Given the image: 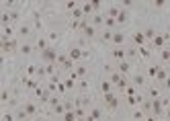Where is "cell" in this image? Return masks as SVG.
Instances as JSON below:
<instances>
[{"mask_svg": "<svg viewBox=\"0 0 170 121\" xmlns=\"http://www.w3.org/2000/svg\"><path fill=\"white\" fill-rule=\"evenodd\" d=\"M0 99H2V103H6V101H8V90H6V88L2 90V94H0Z\"/></svg>", "mask_w": 170, "mask_h": 121, "instance_id": "obj_28", "label": "cell"}, {"mask_svg": "<svg viewBox=\"0 0 170 121\" xmlns=\"http://www.w3.org/2000/svg\"><path fill=\"white\" fill-rule=\"evenodd\" d=\"M37 47H39V49H41V51H45V49H47V41H45V39H43V37H41V39L39 41H37Z\"/></svg>", "mask_w": 170, "mask_h": 121, "instance_id": "obj_20", "label": "cell"}, {"mask_svg": "<svg viewBox=\"0 0 170 121\" xmlns=\"http://www.w3.org/2000/svg\"><path fill=\"white\" fill-rule=\"evenodd\" d=\"M84 74H86V68L84 66H80L78 70H76V76H84Z\"/></svg>", "mask_w": 170, "mask_h": 121, "instance_id": "obj_29", "label": "cell"}, {"mask_svg": "<svg viewBox=\"0 0 170 121\" xmlns=\"http://www.w3.org/2000/svg\"><path fill=\"white\" fill-rule=\"evenodd\" d=\"M133 41H135V43H139V45H142L143 41H146V35H143V33H135V35H133Z\"/></svg>", "mask_w": 170, "mask_h": 121, "instance_id": "obj_18", "label": "cell"}, {"mask_svg": "<svg viewBox=\"0 0 170 121\" xmlns=\"http://www.w3.org/2000/svg\"><path fill=\"white\" fill-rule=\"evenodd\" d=\"M31 33V29L27 27V25H23V27H19V35H29Z\"/></svg>", "mask_w": 170, "mask_h": 121, "instance_id": "obj_21", "label": "cell"}, {"mask_svg": "<svg viewBox=\"0 0 170 121\" xmlns=\"http://www.w3.org/2000/svg\"><path fill=\"white\" fill-rule=\"evenodd\" d=\"M80 88H82V90H86V88H88V82L82 80V82H80Z\"/></svg>", "mask_w": 170, "mask_h": 121, "instance_id": "obj_36", "label": "cell"}, {"mask_svg": "<svg viewBox=\"0 0 170 121\" xmlns=\"http://www.w3.org/2000/svg\"><path fill=\"white\" fill-rule=\"evenodd\" d=\"M80 29H82V33L86 35V37H94V35H96V29L92 27V25H88L86 21H82V23H80Z\"/></svg>", "mask_w": 170, "mask_h": 121, "instance_id": "obj_2", "label": "cell"}, {"mask_svg": "<svg viewBox=\"0 0 170 121\" xmlns=\"http://www.w3.org/2000/svg\"><path fill=\"white\" fill-rule=\"evenodd\" d=\"M166 115H168V119H170V109H168V111H166Z\"/></svg>", "mask_w": 170, "mask_h": 121, "instance_id": "obj_38", "label": "cell"}, {"mask_svg": "<svg viewBox=\"0 0 170 121\" xmlns=\"http://www.w3.org/2000/svg\"><path fill=\"white\" fill-rule=\"evenodd\" d=\"M111 82H113V84H117L119 88H125V86H127L125 78H123V76L119 74V72H113V74H111Z\"/></svg>", "mask_w": 170, "mask_h": 121, "instance_id": "obj_3", "label": "cell"}, {"mask_svg": "<svg viewBox=\"0 0 170 121\" xmlns=\"http://www.w3.org/2000/svg\"><path fill=\"white\" fill-rule=\"evenodd\" d=\"M88 119H90V121H98V119H101V111H98V109H92Z\"/></svg>", "mask_w": 170, "mask_h": 121, "instance_id": "obj_13", "label": "cell"}, {"mask_svg": "<svg viewBox=\"0 0 170 121\" xmlns=\"http://www.w3.org/2000/svg\"><path fill=\"white\" fill-rule=\"evenodd\" d=\"M154 43H156V45L160 47V45H162V43H164V37H160V35H156V39H154Z\"/></svg>", "mask_w": 170, "mask_h": 121, "instance_id": "obj_30", "label": "cell"}, {"mask_svg": "<svg viewBox=\"0 0 170 121\" xmlns=\"http://www.w3.org/2000/svg\"><path fill=\"white\" fill-rule=\"evenodd\" d=\"M105 99H107V105H109L111 109H115L117 107V96L113 93H109V94H105Z\"/></svg>", "mask_w": 170, "mask_h": 121, "instance_id": "obj_6", "label": "cell"}, {"mask_svg": "<svg viewBox=\"0 0 170 121\" xmlns=\"http://www.w3.org/2000/svg\"><path fill=\"white\" fill-rule=\"evenodd\" d=\"M19 49H20V54H25V55H27V54H31V51H33V45H29V43H23V45H20Z\"/></svg>", "mask_w": 170, "mask_h": 121, "instance_id": "obj_11", "label": "cell"}, {"mask_svg": "<svg viewBox=\"0 0 170 121\" xmlns=\"http://www.w3.org/2000/svg\"><path fill=\"white\" fill-rule=\"evenodd\" d=\"M119 13H121V8H117V6H111L109 8V17H111V19H117Z\"/></svg>", "mask_w": 170, "mask_h": 121, "instance_id": "obj_14", "label": "cell"}, {"mask_svg": "<svg viewBox=\"0 0 170 121\" xmlns=\"http://www.w3.org/2000/svg\"><path fill=\"white\" fill-rule=\"evenodd\" d=\"M90 10H94V8H92V4H84V6H82V13H84V14H88Z\"/></svg>", "mask_w": 170, "mask_h": 121, "instance_id": "obj_25", "label": "cell"}, {"mask_svg": "<svg viewBox=\"0 0 170 121\" xmlns=\"http://www.w3.org/2000/svg\"><path fill=\"white\" fill-rule=\"evenodd\" d=\"M115 23H117V19H111V17H109V19H107V21H105V25H107V27H115Z\"/></svg>", "mask_w": 170, "mask_h": 121, "instance_id": "obj_23", "label": "cell"}, {"mask_svg": "<svg viewBox=\"0 0 170 121\" xmlns=\"http://www.w3.org/2000/svg\"><path fill=\"white\" fill-rule=\"evenodd\" d=\"M64 121H76V113H74V111H68V113H64Z\"/></svg>", "mask_w": 170, "mask_h": 121, "instance_id": "obj_19", "label": "cell"}, {"mask_svg": "<svg viewBox=\"0 0 170 121\" xmlns=\"http://www.w3.org/2000/svg\"><path fill=\"white\" fill-rule=\"evenodd\" d=\"M158 80H164V78H166V72H164V68H160V70H158V76H156Z\"/></svg>", "mask_w": 170, "mask_h": 121, "instance_id": "obj_26", "label": "cell"}, {"mask_svg": "<svg viewBox=\"0 0 170 121\" xmlns=\"http://www.w3.org/2000/svg\"><path fill=\"white\" fill-rule=\"evenodd\" d=\"M41 58H43V60L47 62V64H54V62L57 60L60 55H57V51H55L54 47H47L45 51H41Z\"/></svg>", "mask_w": 170, "mask_h": 121, "instance_id": "obj_1", "label": "cell"}, {"mask_svg": "<svg viewBox=\"0 0 170 121\" xmlns=\"http://www.w3.org/2000/svg\"><path fill=\"white\" fill-rule=\"evenodd\" d=\"M66 8H68V10H74V8H76V2H68V4H66Z\"/></svg>", "mask_w": 170, "mask_h": 121, "instance_id": "obj_35", "label": "cell"}, {"mask_svg": "<svg viewBox=\"0 0 170 121\" xmlns=\"http://www.w3.org/2000/svg\"><path fill=\"white\" fill-rule=\"evenodd\" d=\"M152 109H154L156 115L162 113V99H154V101H152Z\"/></svg>", "mask_w": 170, "mask_h": 121, "instance_id": "obj_5", "label": "cell"}, {"mask_svg": "<svg viewBox=\"0 0 170 121\" xmlns=\"http://www.w3.org/2000/svg\"><path fill=\"white\" fill-rule=\"evenodd\" d=\"M82 55H88V54H86V51H82L80 47H72V49H70V54H68V58L72 62H76V60H80Z\"/></svg>", "mask_w": 170, "mask_h": 121, "instance_id": "obj_4", "label": "cell"}, {"mask_svg": "<svg viewBox=\"0 0 170 121\" xmlns=\"http://www.w3.org/2000/svg\"><path fill=\"white\" fill-rule=\"evenodd\" d=\"M143 35H146V39H156V31H154V29H146V31H143Z\"/></svg>", "mask_w": 170, "mask_h": 121, "instance_id": "obj_15", "label": "cell"}, {"mask_svg": "<svg viewBox=\"0 0 170 121\" xmlns=\"http://www.w3.org/2000/svg\"><path fill=\"white\" fill-rule=\"evenodd\" d=\"M23 82H25V86H29V88H35V86H37V84H35L33 80H29V78H25Z\"/></svg>", "mask_w": 170, "mask_h": 121, "instance_id": "obj_27", "label": "cell"}, {"mask_svg": "<svg viewBox=\"0 0 170 121\" xmlns=\"http://www.w3.org/2000/svg\"><path fill=\"white\" fill-rule=\"evenodd\" d=\"M158 70H160L158 66H152L150 70H148V74H150V76H158Z\"/></svg>", "mask_w": 170, "mask_h": 121, "instance_id": "obj_24", "label": "cell"}, {"mask_svg": "<svg viewBox=\"0 0 170 121\" xmlns=\"http://www.w3.org/2000/svg\"><path fill=\"white\" fill-rule=\"evenodd\" d=\"M162 60H164V62H170V51H166V49H164V51H162Z\"/></svg>", "mask_w": 170, "mask_h": 121, "instance_id": "obj_31", "label": "cell"}, {"mask_svg": "<svg viewBox=\"0 0 170 121\" xmlns=\"http://www.w3.org/2000/svg\"><path fill=\"white\" fill-rule=\"evenodd\" d=\"M123 41H125V35H123V33H113V43L121 45Z\"/></svg>", "mask_w": 170, "mask_h": 121, "instance_id": "obj_10", "label": "cell"}, {"mask_svg": "<svg viewBox=\"0 0 170 121\" xmlns=\"http://www.w3.org/2000/svg\"><path fill=\"white\" fill-rule=\"evenodd\" d=\"M45 74H54V64H47V66H45Z\"/></svg>", "mask_w": 170, "mask_h": 121, "instance_id": "obj_32", "label": "cell"}, {"mask_svg": "<svg viewBox=\"0 0 170 121\" xmlns=\"http://www.w3.org/2000/svg\"><path fill=\"white\" fill-rule=\"evenodd\" d=\"M64 86H66V88H72V86H74V80H72V78H70V80H66V82H64Z\"/></svg>", "mask_w": 170, "mask_h": 121, "instance_id": "obj_34", "label": "cell"}, {"mask_svg": "<svg viewBox=\"0 0 170 121\" xmlns=\"http://www.w3.org/2000/svg\"><path fill=\"white\" fill-rule=\"evenodd\" d=\"M143 82H146V80H143L142 74H135V76H133V84H135V86H142Z\"/></svg>", "mask_w": 170, "mask_h": 121, "instance_id": "obj_17", "label": "cell"}, {"mask_svg": "<svg viewBox=\"0 0 170 121\" xmlns=\"http://www.w3.org/2000/svg\"><path fill=\"white\" fill-rule=\"evenodd\" d=\"M90 4H92V8H94V10H98V8H101V2H98V0H92Z\"/></svg>", "mask_w": 170, "mask_h": 121, "instance_id": "obj_33", "label": "cell"}, {"mask_svg": "<svg viewBox=\"0 0 170 121\" xmlns=\"http://www.w3.org/2000/svg\"><path fill=\"white\" fill-rule=\"evenodd\" d=\"M17 119H27V111H25V109L17 111Z\"/></svg>", "mask_w": 170, "mask_h": 121, "instance_id": "obj_22", "label": "cell"}, {"mask_svg": "<svg viewBox=\"0 0 170 121\" xmlns=\"http://www.w3.org/2000/svg\"><path fill=\"white\" fill-rule=\"evenodd\" d=\"M133 117H135V119H142L143 115H142V111H135V113H133Z\"/></svg>", "mask_w": 170, "mask_h": 121, "instance_id": "obj_37", "label": "cell"}, {"mask_svg": "<svg viewBox=\"0 0 170 121\" xmlns=\"http://www.w3.org/2000/svg\"><path fill=\"white\" fill-rule=\"evenodd\" d=\"M111 84H113L111 80H105V82H101V90H102V94H109V93H111Z\"/></svg>", "mask_w": 170, "mask_h": 121, "instance_id": "obj_8", "label": "cell"}, {"mask_svg": "<svg viewBox=\"0 0 170 121\" xmlns=\"http://www.w3.org/2000/svg\"><path fill=\"white\" fill-rule=\"evenodd\" d=\"M119 70H121V74H127V72H129L131 70V66H129V62H119Z\"/></svg>", "mask_w": 170, "mask_h": 121, "instance_id": "obj_9", "label": "cell"}, {"mask_svg": "<svg viewBox=\"0 0 170 121\" xmlns=\"http://www.w3.org/2000/svg\"><path fill=\"white\" fill-rule=\"evenodd\" d=\"M25 111H27V115H35V111H37V107H35L33 103H27V105H25Z\"/></svg>", "mask_w": 170, "mask_h": 121, "instance_id": "obj_16", "label": "cell"}, {"mask_svg": "<svg viewBox=\"0 0 170 121\" xmlns=\"http://www.w3.org/2000/svg\"><path fill=\"white\" fill-rule=\"evenodd\" d=\"M113 58L119 60V62H123V58H125V49H121V47H119V49H113Z\"/></svg>", "mask_w": 170, "mask_h": 121, "instance_id": "obj_7", "label": "cell"}, {"mask_svg": "<svg viewBox=\"0 0 170 121\" xmlns=\"http://www.w3.org/2000/svg\"><path fill=\"white\" fill-rule=\"evenodd\" d=\"M127 17H129V13L123 8L121 13H119V17H117V23H125V21H127Z\"/></svg>", "mask_w": 170, "mask_h": 121, "instance_id": "obj_12", "label": "cell"}]
</instances>
